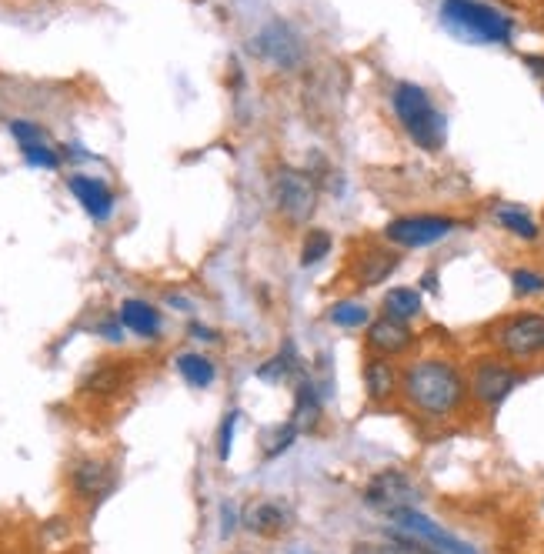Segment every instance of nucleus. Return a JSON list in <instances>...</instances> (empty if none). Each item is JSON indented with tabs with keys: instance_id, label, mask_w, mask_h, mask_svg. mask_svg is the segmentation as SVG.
<instances>
[{
	"instance_id": "c9c22d12",
	"label": "nucleus",
	"mask_w": 544,
	"mask_h": 554,
	"mask_svg": "<svg viewBox=\"0 0 544 554\" xmlns=\"http://www.w3.org/2000/svg\"><path fill=\"white\" fill-rule=\"evenodd\" d=\"M351 554H384L378 541H354L351 544Z\"/></svg>"
},
{
	"instance_id": "f03ea898",
	"label": "nucleus",
	"mask_w": 544,
	"mask_h": 554,
	"mask_svg": "<svg viewBox=\"0 0 544 554\" xmlns=\"http://www.w3.org/2000/svg\"><path fill=\"white\" fill-rule=\"evenodd\" d=\"M391 107L408 141L424 154H438L448 144V117L434 104V97L414 81H398L391 87Z\"/></svg>"
},
{
	"instance_id": "e433bc0d",
	"label": "nucleus",
	"mask_w": 544,
	"mask_h": 554,
	"mask_svg": "<svg viewBox=\"0 0 544 554\" xmlns=\"http://www.w3.org/2000/svg\"><path fill=\"white\" fill-rule=\"evenodd\" d=\"M421 288H424V291H431V294H438V271H434V267H428V271H424V277H421Z\"/></svg>"
},
{
	"instance_id": "39448f33",
	"label": "nucleus",
	"mask_w": 544,
	"mask_h": 554,
	"mask_svg": "<svg viewBox=\"0 0 544 554\" xmlns=\"http://www.w3.org/2000/svg\"><path fill=\"white\" fill-rule=\"evenodd\" d=\"M271 197H274L278 214L291 227H311V217L318 214L321 184L314 181L308 171H301V167L281 164L278 171L271 174Z\"/></svg>"
},
{
	"instance_id": "6e6552de",
	"label": "nucleus",
	"mask_w": 544,
	"mask_h": 554,
	"mask_svg": "<svg viewBox=\"0 0 544 554\" xmlns=\"http://www.w3.org/2000/svg\"><path fill=\"white\" fill-rule=\"evenodd\" d=\"M401 264H404V251L391 247L388 241L364 244L358 251H351L348 264H344V277L351 281L354 291H374L381 284H388L401 271Z\"/></svg>"
},
{
	"instance_id": "72a5a7b5",
	"label": "nucleus",
	"mask_w": 544,
	"mask_h": 554,
	"mask_svg": "<svg viewBox=\"0 0 544 554\" xmlns=\"http://www.w3.org/2000/svg\"><path fill=\"white\" fill-rule=\"evenodd\" d=\"M187 334H191L194 341H204V344H221L224 338L217 334L214 328H207V324H201V321H191V328H187Z\"/></svg>"
},
{
	"instance_id": "f704fd0d",
	"label": "nucleus",
	"mask_w": 544,
	"mask_h": 554,
	"mask_svg": "<svg viewBox=\"0 0 544 554\" xmlns=\"http://www.w3.org/2000/svg\"><path fill=\"white\" fill-rule=\"evenodd\" d=\"M521 61H524V67H528V71L544 84V54H524Z\"/></svg>"
},
{
	"instance_id": "9b49d317",
	"label": "nucleus",
	"mask_w": 544,
	"mask_h": 554,
	"mask_svg": "<svg viewBox=\"0 0 544 554\" xmlns=\"http://www.w3.org/2000/svg\"><path fill=\"white\" fill-rule=\"evenodd\" d=\"M414 348H418V331L408 321L374 314L371 324L364 328V351L374 354V358L398 361V358H408Z\"/></svg>"
},
{
	"instance_id": "f3484780",
	"label": "nucleus",
	"mask_w": 544,
	"mask_h": 554,
	"mask_svg": "<svg viewBox=\"0 0 544 554\" xmlns=\"http://www.w3.org/2000/svg\"><path fill=\"white\" fill-rule=\"evenodd\" d=\"M294 428L301 434H311L321 428L324 421V394L318 388V378H308V374H301L298 384H294V414H291Z\"/></svg>"
},
{
	"instance_id": "20e7f679",
	"label": "nucleus",
	"mask_w": 544,
	"mask_h": 554,
	"mask_svg": "<svg viewBox=\"0 0 544 554\" xmlns=\"http://www.w3.org/2000/svg\"><path fill=\"white\" fill-rule=\"evenodd\" d=\"M441 24L461 41L474 44H511L514 21L484 0H441Z\"/></svg>"
},
{
	"instance_id": "2f4dec72",
	"label": "nucleus",
	"mask_w": 544,
	"mask_h": 554,
	"mask_svg": "<svg viewBox=\"0 0 544 554\" xmlns=\"http://www.w3.org/2000/svg\"><path fill=\"white\" fill-rule=\"evenodd\" d=\"M97 334H101L104 341H111V344H121L124 341V324H121V318H104L101 324H97Z\"/></svg>"
},
{
	"instance_id": "ddd939ff",
	"label": "nucleus",
	"mask_w": 544,
	"mask_h": 554,
	"mask_svg": "<svg viewBox=\"0 0 544 554\" xmlns=\"http://www.w3.org/2000/svg\"><path fill=\"white\" fill-rule=\"evenodd\" d=\"M67 481H71L77 501L101 504L117 488V468L104 458H77L67 471Z\"/></svg>"
},
{
	"instance_id": "423d86ee",
	"label": "nucleus",
	"mask_w": 544,
	"mask_h": 554,
	"mask_svg": "<svg viewBox=\"0 0 544 554\" xmlns=\"http://www.w3.org/2000/svg\"><path fill=\"white\" fill-rule=\"evenodd\" d=\"M461 227L454 214L441 211H414V214H398L384 224L381 241H388L398 251H424V247L441 244L444 237H451Z\"/></svg>"
},
{
	"instance_id": "4be33fe9",
	"label": "nucleus",
	"mask_w": 544,
	"mask_h": 554,
	"mask_svg": "<svg viewBox=\"0 0 544 554\" xmlns=\"http://www.w3.org/2000/svg\"><path fill=\"white\" fill-rule=\"evenodd\" d=\"M127 384V368L114 361H104V364H94L91 371L81 378V391L84 394H97V398H114Z\"/></svg>"
},
{
	"instance_id": "6ab92c4d",
	"label": "nucleus",
	"mask_w": 544,
	"mask_h": 554,
	"mask_svg": "<svg viewBox=\"0 0 544 554\" xmlns=\"http://www.w3.org/2000/svg\"><path fill=\"white\" fill-rule=\"evenodd\" d=\"M301 354H298V344L291 338L281 344L278 351L271 354L264 364H257L254 368V378H261L267 384H281V381H298L301 378Z\"/></svg>"
},
{
	"instance_id": "58836bf2",
	"label": "nucleus",
	"mask_w": 544,
	"mask_h": 554,
	"mask_svg": "<svg viewBox=\"0 0 544 554\" xmlns=\"http://www.w3.org/2000/svg\"><path fill=\"white\" fill-rule=\"evenodd\" d=\"M541 231H544V211H541Z\"/></svg>"
},
{
	"instance_id": "dca6fc26",
	"label": "nucleus",
	"mask_w": 544,
	"mask_h": 554,
	"mask_svg": "<svg viewBox=\"0 0 544 554\" xmlns=\"http://www.w3.org/2000/svg\"><path fill=\"white\" fill-rule=\"evenodd\" d=\"M241 524L257 538H284L294 528V514L281 501H257L241 514Z\"/></svg>"
},
{
	"instance_id": "f257e3e1",
	"label": "nucleus",
	"mask_w": 544,
	"mask_h": 554,
	"mask_svg": "<svg viewBox=\"0 0 544 554\" xmlns=\"http://www.w3.org/2000/svg\"><path fill=\"white\" fill-rule=\"evenodd\" d=\"M401 398L421 421H451L471 398L468 371L444 354L411 358L401 368Z\"/></svg>"
},
{
	"instance_id": "4c0bfd02",
	"label": "nucleus",
	"mask_w": 544,
	"mask_h": 554,
	"mask_svg": "<svg viewBox=\"0 0 544 554\" xmlns=\"http://www.w3.org/2000/svg\"><path fill=\"white\" fill-rule=\"evenodd\" d=\"M167 304H171L174 311H191V308H194V304L187 301L184 294H167Z\"/></svg>"
},
{
	"instance_id": "cd10ccee",
	"label": "nucleus",
	"mask_w": 544,
	"mask_h": 554,
	"mask_svg": "<svg viewBox=\"0 0 544 554\" xmlns=\"http://www.w3.org/2000/svg\"><path fill=\"white\" fill-rule=\"evenodd\" d=\"M381 551H384V554H441V551L428 548L424 541L411 538V534H404V531H394V528L384 531Z\"/></svg>"
},
{
	"instance_id": "a878e982",
	"label": "nucleus",
	"mask_w": 544,
	"mask_h": 554,
	"mask_svg": "<svg viewBox=\"0 0 544 554\" xmlns=\"http://www.w3.org/2000/svg\"><path fill=\"white\" fill-rule=\"evenodd\" d=\"M334 251V234L324 231V227H308L301 237V254L298 261L304 271H311V267H318L321 261H328V254Z\"/></svg>"
},
{
	"instance_id": "473e14b6",
	"label": "nucleus",
	"mask_w": 544,
	"mask_h": 554,
	"mask_svg": "<svg viewBox=\"0 0 544 554\" xmlns=\"http://www.w3.org/2000/svg\"><path fill=\"white\" fill-rule=\"evenodd\" d=\"M237 524H241V514H237V508H234L231 501H224L221 504V538L224 541L237 531Z\"/></svg>"
},
{
	"instance_id": "9d476101",
	"label": "nucleus",
	"mask_w": 544,
	"mask_h": 554,
	"mask_svg": "<svg viewBox=\"0 0 544 554\" xmlns=\"http://www.w3.org/2000/svg\"><path fill=\"white\" fill-rule=\"evenodd\" d=\"M361 498L371 511H378L388 518V514L401 511V508H418V484L411 481L408 471L384 468L378 474H371L368 484H364V491H361Z\"/></svg>"
},
{
	"instance_id": "5701e85b",
	"label": "nucleus",
	"mask_w": 544,
	"mask_h": 554,
	"mask_svg": "<svg viewBox=\"0 0 544 554\" xmlns=\"http://www.w3.org/2000/svg\"><path fill=\"white\" fill-rule=\"evenodd\" d=\"M174 368L177 374L191 384V388H211V384L217 381V364L214 358H207L204 351H184V354H177L174 358Z\"/></svg>"
},
{
	"instance_id": "1a4fd4ad",
	"label": "nucleus",
	"mask_w": 544,
	"mask_h": 554,
	"mask_svg": "<svg viewBox=\"0 0 544 554\" xmlns=\"http://www.w3.org/2000/svg\"><path fill=\"white\" fill-rule=\"evenodd\" d=\"M251 51L261 57V61H267L271 67H278V71H301L304 61H308V47H304L301 34L294 31V24L288 21H271L264 24L261 31L254 34V44Z\"/></svg>"
},
{
	"instance_id": "aec40b11",
	"label": "nucleus",
	"mask_w": 544,
	"mask_h": 554,
	"mask_svg": "<svg viewBox=\"0 0 544 554\" xmlns=\"http://www.w3.org/2000/svg\"><path fill=\"white\" fill-rule=\"evenodd\" d=\"M494 224L501 227V231H508L511 237H518L524 244H538L541 241V221H534V217L524 211L518 204H494Z\"/></svg>"
},
{
	"instance_id": "393cba45",
	"label": "nucleus",
	"mask_w": 544,
	"mask_h": 554,
	"mask_svg": "<svg viewBox=\"0 0 544 554\" xmlns=\"http://www.w3.org/2000/svg\"><path fill=\"white\" fill-rule=\"evenodd\" d=\"M508 284H511V294H514L518 301L544 298V267L514 264L511 271H508Z\"/></svg>"
},
{
	"instance_id": "7ed1b4c3",
	"label": "nucleus",
	"mask_w": 544,
	"mask_h": 554,
	"mask_svg": "<svg viewBox=\"0 0 544 554\" xmlns=\"http://www.w3.org/2000/svg\"><path fill=\"white\" fill-rule=\"evenodd\" d=\"M484 341L504 361H514V364L538 361L544 358V311L521 308V311L501 314L498 321H491L484 328Z\"/></svg>"
},
{
	"instance_id": "b1692460",
	"label": "nucleus",
	"mask_w": 544,
	"mask_h": 554,
	"mask_svg": "<svg viewBox=\"0 0 544 554\" xmlns=\"http://www.w3.org/2000/svg\"><path fill=\"white\" fill-rule=\"evenodd\" d=\"M371 318H374L371 304H364L358 298H338L328 304V321L338 331H364L371 324Z\"/></svg>"
},
{
	"instance_id": "2eb2a0df",
	"label": "nucleus",
	"mask_w": 544,
	"mask_h": 554,
	"mask_svg": "<svg viewBox=\"0 0 544 554\" xmlns=\"http://www.w3.org/2000/svg\"><path fill=\"white\" fill-rule=\"evenodd\" d=\"M67 191L77 197V204L84 207V214L91 217V221H97V224L111 221L117 197L104 181H97V177H91V174H71L67 177Z\"/></svg>"
},
{
	"instance_id": "a211bd4d",
	"label": "nucleus",
	"mask_w": 544,
	"mask_h": 554,
	"mask_svg": "<svg viewBox=\"0 0 544 554\" xmlns=\"http://www.w3.org/2000/svg\"><path fill=\"white\" fill-rule=\"evenodd\" d=\"M117 318H121L124 331L137 334V338H144V341H157V338H161V311H157L151 301L124 298L121 308H117Z\"/></svg>"
},
{
	"instance_id": "bb28decb",
	"label": "nucleus",
	"mask_w": 544,
	"mask_h": 554,
	"mask_svg": "<svg viewBox=\"0 0 544 554\" xmlns=\"http://www.w3.org/2000/svg\"><path fill=\"white\" fill-rule=\"evenodd\" d=\"M298 428H294V421H281L274 424V428H267L261 438H257V444H261V458L264 461H278L284 451L291 448L294 441H298Z\"/></svg>"
},
{
	"instance_id": "0eeeda50",
	"label": "nucleus",
	"mask_w": 544,
	"mask_h": 554,
	"mask_svg": "<svg viewBox=\"0 0 544 554\" xmlns=\"http://www.w3.org/2000/svg\"><path fill=\"white\" fill-rule=\"evenodd\" d=\"M528 381V374L521 371V364L504 361L501 354H484L471 364L468 371V391L471 398L481 404L484 411H498L504 401L511 398L521 384Z\"/></svg>"
},
{
	"instance_id": "7c9ffc66",
	"label": "nucleus",
	"mask_w": 544,
	"mask_h": 554,
	"mask_svg": "<svg viewBox=\"0 0 544 554\" xmlns=\"http://www.w3.org/2000/svg\"><path fill=\"white\" fill-rule=\"evenodd\" d=\"M11 134L17 144H47V131L34 121H11Z\"/></svg>"
},
{
	"instance_id": "412c9836",
	"label": "nucleus",
	"mask_w": 544,
	"mask_h": 554,
	"mask_svg": "<svg viewBox=\"0 0 544 554\" xmlns=\"http://www.w3.org/2000/svg\"><path fill=\"white\" fill-rule=\"evenodd\" d=\"M381 314L388 318H398V321H414L424 314V294L421 288H411V284H394V288L384 291L381 298Z\"/></svg>"
},
{
	"instance_id": "f8f14e48",
	"label": "nucleus",
	"mask_w": 544,
	"mask_h": 554,
	"mask_svg": "<svg viewBox=\"0 0 544 554\" xmlns=\"http://www.w3.org/2000/svg\"><path fill=\"white\" fill-rule=\"evenodd\" d=\"M388 521H391L388 528L411 534V538L424 541L428 548L441 551V554H478V551L471 548V544H464L461 538H454V534H451L448 528H441L438 521L428 518V514L418 511V508H401V511H394V514H388Z\"/></svg>"
},
{
	"instance_id": "4468645a",
	"label": "nucleus",
	"mask_w": 544,
	"mask_h": 554,
	"mask_svg": "<svg viewBox=\"0 0 544 554\" xmlns=\"http://www.w3.org/2000/svg\"><path fill=\"white\" fill-rule=\"evenodd\" d=\"M361 384H364V398L381 408V404H391L401 394V368L388 358L368 354L361 364Z\"/></svg>"
},
{
	"instance_id": "c756f323",
	"label": "nucleus",
	"mask_w": 544,
	"mask_h": 554,
	"mask_svg": "<svg viewBox=\"0 0 544 554\" xmlns=\"http://www.w3.org/2000/svg\"><path fill=\"white\" fill-rule=\"evenodd\" d=\"M237 421H241V411L231 408L224 414L221 428H217V461H231V448H234V431H237Z\"/></svg>"
},
{
	"instance_id": "c85d7f7f",
	"label": "nucleus",
	"mask_w": 544,
	"mask_h": 554,
	"mask_svg": "<svg viewBox=\"0 0 544 554\" xmlns=\"http://www.w3.org/2000/svg\"><path fill=\"white\" fill-rule=\"evenodd\" d=\"M21 154L31 167H44V171H57L61 167V154L51 144H21Z\"/></svg>"
}]
</instances>
